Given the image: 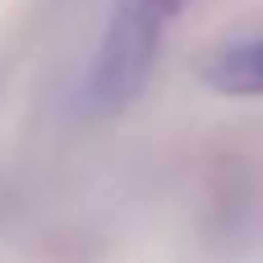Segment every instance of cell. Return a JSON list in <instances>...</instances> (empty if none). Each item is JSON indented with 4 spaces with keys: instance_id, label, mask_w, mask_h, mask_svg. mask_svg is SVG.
<instances>
[{
    "instance_id": "6da1fadb",
    "label": "cell",
    "mask_w": 263,
    "mask_h": 263,
    "mask_svg": "<svg viewBox=\"0 0 263 263\" xmlns=\"http://www.w3.org/2000/svg\"><path fill=\"white\" fill-rule=\"evenodd\" d=\"M185 5L190 0H116L92 60V88H88L102 111H125L143 92L157 65L162 37Z\"/></svg>"
},
{
    "instance_id": "7a4b0ae2",
    "label": "cell",
    "mask_w": 263,
    "mask_h": 263,
    "mask_svg": "<svg viewBox=\"0 0 263 263\" xmlns=\"http://www.w3.org/2000/svg\"><path fill=\"white\" fill-rule=\"evenodd\" d=\"M199 79H203L217 97H236V102L263 97V32L213 51V55L199 65Z\"/></svg>"
}]
</instances>
